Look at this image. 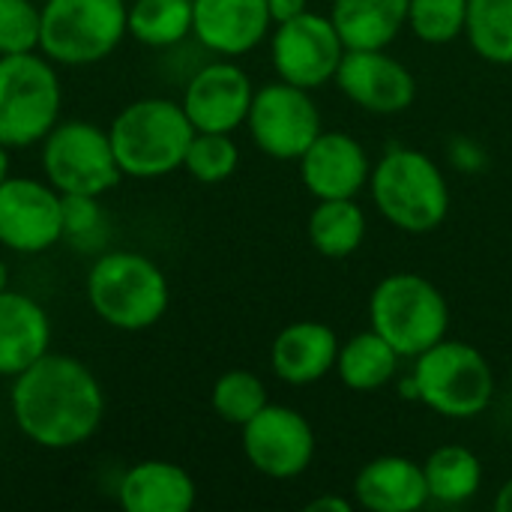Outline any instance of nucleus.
<instances>
[{
    "label": "nucleus",
    "instance_id": "18",
    "mask_svg": "<svg viewBox=\"0 0 512 512\" xmlns=\"http://www.w3.org/2000/svg\"><path fill=\"white\" fill-rule=\"evenodd\" d=\"M51 348L45 306L21 291H0V378H15Z\"/></svg>",
    "mask_w": 512,
    "mask_h": 512
},
{
    "label": "nucleus",
    "instance_id": "28",
    "mask_svg": "<svg viewBox=\"0 0 512 512\" xmlns=\"http://www.w3.org/2000/svg\"><path fill=\"white\" fill-rule=\"evenodd\" d=\"M210 402H213V411L225 423L243 429L267 405V387L258 375H252L246 369H231L216 378Z\"/></svg>",
    "mask_w": 512,
    "mask_h": 512
},
{
    "label": "nucleus",
    "instance_id": "4",
    "mask_svg": "<svg viewBox=\"0 0 512 512\" xmlns=\"http://www.w3.org/2000/svg\"><path fill=\"white\" fill-rule=\"evenodd\" d=\"M378 213L408 234H429L450 213V186L438 162L411 147H393L369 174Z\"/></svg>",
    "mask_w": 512,
    "mask_h": 512
},
{
    "label": "nucleus",
    "instance_id": "12",
    "mask_svg": "<svg viewBox=\"0 0 512 512\" xmlns=\"http://www.w3.org/2000/svg\"><path fill=\"white\" fill-rule=\"evenodd\" d=\"M345 57V45L330 21V15L303 12L291 21L276 24L273 33V69L282 81L315 90L336 78Z\"/></svg>",
    "mask_w": 512,
    "mask_h": 512
},
{
    "label": "nucleus",
    "instance_id": "30",
    "mask_svg": "<svg viewBox=\"0 0 512 512\" xmlns=\"http://www.w3.org/2000/svg\"><path fill=\"white\" fill-rule=\"evenodd\" d=\"M111 228L96 195H63V240L78 252H102Z\"/></svg>",
    "mask_w": 512,
    "mask_h": 512
},
{
    "label": "nucleus",
    "instance_id": "16",
    "mask_svg": "<svg viewBox=\"0 0 512 512\" xmlns=\"http://www.w3.org/2000/svg\"><path fill=\"white\" fill-rule=\"evenodd\" d=\"M267 0H192V36L213 54L240 57L270 33Z\"/></svg>",
    "mask_w": 512,
    "mask_h": 512
},
{
    "label": "nucleus",
    "instance_id": "13",
    "mask_svg": "<svg viewBox=\"0 0 512 512\" xmlns=\"http://www.w3.org/2000/svg\"><path fill=\"white\" fill-rule=\"evenodd\" d=\"M243 453L258 474L294 480L315 459V432L300 411L267 402L243 426Z\"/></svg>",
    "mask_w": 512,
    "mask_h": 512
},
{
    "label": "nucleus",
    "instance_id": "3",
    "mask_svg": "<svg viewBox=\"0 0 512 512\" xmlns=\"http://www.w3.org/2000/svg\"><path fill=\"white\" fill-rule=\"evenodd\" d=\"M108 135L123 177L156 180L183 168L195 126L180 102L144 96L111 120Z\"/></svg>",
    "mask_w": 512,
    "mask_h": 512
},
{
    "label": "nucleus",
    "instance_id": "31",
    "mask_svg": "<svg viewBox=\"0 0 512 512\" xmlns=\"http://www.w3.org/2000/svg\"><path fill=\"white\" fill-rule=\"evenodd\" d=\"M468 0H408V27L429 45H447L465 33Z\"/></svg>",
    "mask_w": 512,
    "mask_h": 512
},
{
    "label": "nucleus",
    "instance_id": "33",
    "mask_svg": "<svg viewBox=\"0 0 512 512\" xmlns=\"http://www.w3.org/2000/svg\"><path fill=\"white\" fill-rule=\"evenodd\" d=\"M267 9H270L273 24H282V21L303 15L309 9V0H267Z\"/></svg>",
    "mask_w": 512,
    "mask_h": 512
},
{
    "label": "nucleus",
    "instance_id": "14",
    "mask_svg": "<svg viewBox=\"0 0 512 512\" xmlns=\"http://www.w3.org/2000/svg\"><path fill=\"white\" fill-rule=\"evenodd\" d=\"M255 87L246 69L231 60L201 66L183 90V111L195 132H234L246 123Z\"/></svg>",
    "mask_w": 512,
    "mask_h": 512
},
{
    "label": "nucleus",
    "instance_id": "8",
    "mask_svg": "<svg viewBox=\"0 0 512 512\" xmlns=\"http://www.w3.org/2000/svg\"><path fill=\"white\" fill-rule=\"evenodd\" d=\"M126 33V0H45L39 51L57 66H90L117 51Z\"/></svg>",
    "mask_w": 512,
    "mask_h": 512
},
{
    "label": "nucleus",
    "instance_id": "24",
    "mask_svg": "<svg viewBox=\"0 0 512 512\" xmlns=\"http://www.w3.org/2000/svg\"><path fill=\"white\" fill-rule=\"evenodd\" d=\"M366 213L354 198H324L309 213V240L324 258H348L366 240Z\"/></svg>",
    "mask_w": 512,
    "mask_h": 512
},
{
    "label": "nucleus",
    "instance_id": "1",
    "mask_svg": "<svg viewBox=\"0 0 512 512\" xmlns=\"http://www.w3.org/2000/svg\"><path fill=\"white\" fill-rule=\"evenodd\" d=\"M9 411L18 432L42 450L87 444L105 420V393L90 366L69 354H42L12 378Z\"/></svg>",
    "mask_w": 512,
    "mask_h": 512
},
{
    "label": "nucleus",
    "instance_id": "21",
    "mask_svg": "<svg viewBox=\"0 0 512 512\" xmlns=\"http://www.w3.org/2000/svg\"><path fill=\"white\" fill-rule=\"evenodd\" d=\"M195 498L198 489L189 471L165 459L132 465L117 486V501L126 512H189Z\"/></svg>",
    "mask_w": 512,
    "mask_h": 512
},
{
    "label": "nucleus",
    "instance_id": "37",
    "mask_svg": "<svg viewBox=\"0 0 512 512\" xmlns=\"http://www.w3.org/2000/svg\"><path fill=\"white\" fill-rule=\"evenodd\" d=\"M9 288V267H6V261L0 258V291H6Z\"/></svg>",
    "mask_w": 512,
    "mask_h": 512
},
{
    "label": "nucleus",
    "instance_id": "35",
    "mask_svg": "<svg viewBox=\"0 0 512 512\" xmlns=\"http://www.w3.org/2000/svg\"><path fill=\"white\" fill-rule=\"evenodd\" d=\"M495 510L498 512H512V480H507L501 489H498V498H495Z\"/></svg>",
    "mask_w": 512,
    "mask_h": 512
},
{
    "label": "nucleus",
    "instance_id": "17",
    "mask_svg": "<svg viewBox=\"0 0 512 512\" xmlns=\"http://www.w3.org/2000/svg\"><path fill=\"white\" fill-rule=\"evenodd\" d=\"M300 177L306 189L324 198H357V192L369 183V156L363 144L345 132H324L309 144V150L297 159Z\"/></svg>",
    "mask_w": 512,
    "mask_h": 512
},
{
    "label": "nucleus",
    "instance_id": "15",
    "mask_svg": "<svg viewBox=\"0 0 512 512\" xmlns=\"http://www.w3.org/2000/svg\"><path fill=\"white\" fill-rule=\"evenodd\" d=\"M333 81L354 105L372 114H399L411 108L417 96V81L411 69L390 57L384 48L345 51Z\"/></svg>",
    "mask_w": 512,
    "mask_h": 512
},
{
    "label": "nucleus",
    "instance_id": "5",
    "mask_svg": "<svg viewBox=\"0 0 512 512\" xmlns=\"http://www.w3.org/2000/svg\"><path fill=\"white\" fill-rule=\"evenodd\" d=\"M369 321L399 357H420L450 330V306L435 282L417 273H390L369 297Z\"/></svg>",
    "mask_w": 512,
    "mask_h": 512
},
{
    "label": "nucleus",
    "instance_id": "25",
    "mask_svg": "<svg viewBox=\"0 0 512 512\" xmlns=\"http://www.w3.org/2000/svg\"><path fill=\"white\" fill-rule=\"evenodd\" d=\"M423 474L429 486V501H441V504H465L483 486L480 459L459 444L432 450V456L423 462Z\"/></svg>",
    "mask_w": 512,
    "mask_h": 512
},
{
    "label": "nucleus",
    "instance_id": "9",
    "mask_svg": "<svg viewBox=\"0 0 512 512\" xmlns=\"http://www.w3.org/2000/svg\"><path fill=\"white\" fill-rule=\"evenodd\" d=\"M42 171L60 195H108L123 171L114 159L108 129L90 120H57L42 138Z\"/></svg>",
    "mask_w": 512,
    "mask_h": 512
},
{
    "label": "nucleus",
    "instance_id": "11",
    "mask_svg": "<svg viewBox=\"0 0 512 512\" xmlns=\"http://www.w3.org/2000/svg\"><path fill=\"white\" fill-rule=\"evenodd\" d=\"M63 240V195L39 177L9 174L0 183V246L42 255Z\"/></svg>",
    "mask_w": 512,
    "mask_h": 512
},
{
    "label": "nucleus",
    "instance_id": "20",
    "mask_svg": "<svg viewBox=\"0 0 512 512\" xmlns=\"http://www.w3.org/2000/svg\"><path fill=\"white\" fill-rule=\"evenodd\" d=\"M354 501L369 512H414L429 501L423 465L408 456H378L354 480Z\"/></svg>",
    "mask_w": 512,
    "mask_h": 512
},
{
    "label": "nucleus",
    "instance_id": "22",
    "mask_svg": "<svg viewBox=\"0 0 512 512\" xmlns=\"http://www.w3.org/2000/svg\"><path fill=\"white\" fill-rule=\"evenodd\" d=\"M330 21L345 51L387 48L408 24V0H333Z\"/></svg>",
    "mask_w": 512,
    "mask_h": 512
},
{
    "label": "nucleus",
    "instance_id": "34",
    "mask_svg": "<svg viewBox=\"0 0 512 512\" xmlns=\"http://www.w3.org/2000/svg\"><path fill=\"white\" fill-rule=\"evenodd\" d=\"M354 504L339 498V495H324V498H315L312 504H306V512H351Z\"/></svg>",
    "mask_w": 512,
    "mask_h": 512
},
{
    "label": "nucleus",
    "instance_id": "6",
    "mask_svg": "<svg viewBox=\"0 0 512 512\" xmlns=\"http://www.w3.org/2000/svg\"><path fill=\"white\" fill-rule=\"evenodd\" d=\"M42 51L0 54V144L24 150L57 126L63 87Z\"/></svg>",
    "mask_w": 512,
    "mask_h": 512
},
{
    "label": "nucleus",
    "instance_id": "29",
    "mask_svg": "<svg viewBox=\"0 0 512 512\" xmlns=\"http://www.w3.org/2000/svg\"><path fill=\"white\" fill-rule=\"evenodd\" d=\"M240 165V150L231 132H195L183 168L198 183H225Z\"/></svg>",
    "mask_w": 512,
    "mask_h": 512
},
{
    "label": "nucleus",
    "instance_id": "2",
    "mask_svg": "<svg viewBox=\"0 0 512 512\" xmlns=\"http://www.w3.org/2000/svg\"><path fill=\"white\" fill-rule=\"evenodd\" d=\"M171 288L162 267L129 249L99 252L87 273V303L96 318L123 333H141L168 312Z\"/></svg>",
    "mask_w": 512,
    "mask_h": 512
},
{
    "label": "nucleus",
    "instance_id": "32",
    "mask_svg": "<svg viewBox=\"0 0 512 512\" xmlns=\"http://www.w3.org/2000/svg\"><path fill=\"white\" fill-rule=\"evenodd\" d=\"M42 6L33 0H0V54L39 51Z\"/></svg>",
    "mask_w": 512,
    "mask_h": 512
},
{
    "label": "nucleus",
    "instance_id": "26",
    "mask_svg": "<svg viewBox=\"0 0 512 512\" xmlns=\"http://www.w3.org/2000/svg\"><path fill=\"white\" fill-rule=\"evenodd\" d=\"M126 33L147 48H174L192 36V0H132Z\"/></svg>",
    "mask_w": 512,
    "mask_h": 512
},
{
    "label": "nucleus",
    "instance_id": "19",
    "mask_svg": "<svg viewBox=\"0 0 512 512\" xmlns=\"http://www.w3.org/2000/svg\"><path fill=\"white\" fill-rule=\"evenodd\" d=\"M339 339L321 321H294L288 324L270 348V363L279 381L291 387H306L321 381L336 369Z\"/></svg>",
    "mask_w": 512,
    "mask_h": 512
},
{
    "label": "nucleus",
    "instance_id": "27",
    "mask_svg": "<svg viewBox=\"0 0 512 512\" xmlns=\"http://www.w3.org/2000/svg\"><path fill=\"white\" fill-rule=\"evenodd\" d=\"M465 36L483 60L510 66L512 0H468Z\"/></svg>",
    "mask_w": 512,
    "mask_h": 512
},
{
    "label": "nucleus",
    "instance_id": "23",
    "mask_svg": "<svg viewBox=\"0 0 512 512\" xmlns=\"http://www.w3.org/2000/svg\"><path fill=\"white\" fill-rule=\"evenodd\" d=\"M399 360L402 357L393 351V345L384 336H378L375 330H366V333L351 336L345 345H339L336 375L348 390L372 393L393 381Z\"/></svg>",
    "mask_w": 512,
    "mask_h": 512
},
{
    "label": "nucleus",
    "instance_id": "7",
    "mask_svg": "<svg viewBox=\"0 0 512 512\" xmlns=\"http://www.w3.org/2000/svg\"><path fill=\"white\" fill-rule=\"evenodd\" d=\"M414 396L435 414L450 420L480 417L495 399V375L480 348L441 339L417 357Z\"/></svg>",
    "mask_w": 512,
    "mask_h": 512
},
{
    "label": "nucleus",
    "instance_id": "36",
    "mask_svg": "<svg viewBox=\"0 0 512 512\" xmlns=\"http://www.w3.org/2000/svg\"><path fill=\"white\" fill-rule=\"evenodd\" d=\"M9 177V147L0 144V183Z\"/></svg>",
    "mask_w": 512,
    "mask_h": 512
},
{
    "label": "nucleus",
    "instance_id": "10",
    "mask_svg": "<svg viewBox=\"0 0 512 512\" xmlns=\"http://www.w3.org/2000/svg\"><path fill=\"white\" fill-rule=\"evenodd\" d=\"M246 126L261 153L270 159L297 162L321 135V114L309 90L279 78L255 90Z\"/></svg>",
    "mask_w": 512,
    "mask_h": 512
}]
</instances>
